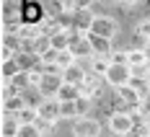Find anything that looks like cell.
Listing matches in <instances>:
<instances>
[{"label":"cell","mask_w":150,"mask_h":137,"mask_svg":"<svg viewBox=\"0 0 150 137\" xmlns=\"http://www.w3.org/2000/svg\"><path fill=\"white\" fill-rule=\"evenodd\" d=\"M83 93H80V88L78 85H70V83H65L62 85V91H60V96H57V101H78Z\"/></svg>","instance_id":"cell-17"},{"label":"cell","mask_w":150,"mask_h":137,"mask_svg":"<svg viewBox=\"0 0 150 137\" xmlns=\"http://www.w3.org/2000/svg\"><path fill=\"white\" fill-rule=\"evenodd\" d=\"M70 52L75 54V60H83V57L93 60V57H96V54H93V47H91V42H88V34H78V31H73Z\"/></svg>","instance_id":"cell-7"},{"label":"cell","mask_w":150,"mask_h":137,"mask_svg":"<svg viewBox=\"0 0 150 137\" xmlns=\"http://www.w3.org/2000/svg\"><path fill=\"white\" fill-rule=\"evenodd\" d=\"M62 85H65L62 75H49V73H44L42 83H39L36 88H39V93H42V98H57L60 91H62Z\"/></svg>","instance_id":"cell-4"},{"label":"cell","mask_w":150,"mask_h":137,"mask_svg":"<svg viewBox=\"0 0 150 137\" xmlns=\"http://www.w3.org/2000/svg\"><path fill=\"white\" fill-rule=\"evenodd\" d=\"M16 11H18V5H16V3H5V5H3V16H5V18H16Z\"/></svg>","instance_id":"cell-24"},{"label":"cell","mask_w":150,"mask_h":137,"mask_svg":"<svg viewBox=\"0 0 150 137\" xmlns=\"http://www.w3.org/2000/svg\"><path fill=\"white\" fill-rule=\"evenodd\" d=\"M109 67H111V60L109 57H93L91 60V70H93V75H98V78H106Z\"/></svg>","instance_id":"cell-16"},{"label":"cell","mask_w":150,"mask_h":137,"mask_svg":"<svg viewBox=\"0 0 150 137\" xmlns=\"http://www.w3.org/2000/svg\"><path fill=\"white\" fill-rule=\"evenodd\" d=\"M16 137H44V135H42V129L36 124H21V129H18Z\"/></svg>","instance_id":"cell-21"},{"label":"cell","mask_w":150,"mask_h":137,"mask_svg":"<svg viewBox=\"0 0 150 137\" xmlns=\"http://www.w3.org/2000/svg\"><path fill=\"white\" fill-rule=\"evenodd\" d=\"M31 52L44 62L47 54H49V52H54V49H52V39H49V34H42L39 39H34V42H31Z\"/></svg>","instance_id":"cell-12"},{"label":"cell","mask_w":150,"mask_h":137,"mask_svg":"<svg viewBox=\"0 0 150 137\" xmlns=\"http://www.w3.org/2000/svg\"><path fill=\"white\" fill-rule=\"evenodd\" d=\"M109 129H111L114 135H119V137H127L132 129H135V119H132V114H129V111H117V114H111V119H109Z\"/></svg>","instance_id":"cell-3"},{"label":"cell","mask_w":150,"mask_h":137,"mask_svg":"<svg viewBox=\"0 0 150 137\" xmlns=\"http://www.w3.org/2000/svg\"><path fill=\"white\" fill-rule=\"evenodd\" d=\"M73 135L75 137H98L101 135V124L91 117H80L73 122Z\"/></svg>","instance_id":"cell-6"},{"label":"cell","mask_w":150,"mask_h":137,"mask_svg":"<svg viewBox=\"0 0 150 137\" xmlns=\"http://www.w3.org/2000/svg\"><path fill=\"white\" fill-rule=\"evenodd\" d=\"M75 106H78V119H80V117H86V111H88V106H91V98L80 96V98L75 101Z\"/></svg>","instance_id":"cell-23"},{"label":"cell","mask_w":150,"mask_h":137,"mask_svg":"<svg viewBox=\"0 0 150 137\" xmlns=\"http://www.w3.org/2000/svg\"><path fill=\"white\" fill-rule=\"evenodd\" d=\"M127 65H129L132 70H142V67H150L148 57H145V52H142V47H140V49H127Z\"/></svg>","instance_id":"cell-14"},{"label":"cell","mask_w":150,"mask_h":137,"mask_svg":"<svg viewBox=\"0 0 150 137\" xmlns=\"http://www.w3.org/2000/svg\"><path fill=\"white\" fill-rule=\"evenodd\" d=\"M117 96H119L122 104H127V106H132V109H140V104H142V96H140L132 85H122V88H117Z\"/></svg>","instance_id":"cell-10"},{"label":"cell","mask_w":150,"mask_h":137,"mask_svg":"<svg viewBox=\"0 0 150 137\" xmlns=\"http://www.w3.org/2000/svg\"><path fill=\"white\" fill-rule=\"evenodd\" d=\"M39 119H44V122L54 124L62 119V109H60V101L57 98H42L39 101Z\"/></svg>","instance_id":"cell-5"},{"label":"cell","mask_w":150,"mask_h":137,"mask_svg":"<svg viewBox=\"0 0 150 137\" xmlns=\"http://www.w3.org/2000/svg\"><path fill=\"white\" fill-rule=\"evenodd\" d=\"M60 109H62V119H78L75 101H60Z\"/></svg>","instance_id":"cell-20"},{"label":"cell","mask_w":150,"mask_h":137,"mask_svg":"<svg viewBox=\"0 0 150 137\" xmlns=\"http://www.w3.org/2000/svg\"><path fill=\"white\" fill-rule=\"evenodd\" d=\"M104 80L111 88L129 85V80H132V67H129V65H114V62H111V67H109V73H106Z\"/></svg>","instance_id":"cell-2"},{"label":"cell","mask_w":150,"mask_h":137,"mask_svg":"<svg viewBox=\"0 0 150 137\" xmlns=\"http://www.w3.org/2000/svg\"><path fill=\"white\" fill-rule=\"evenodd\" d=\"M49 39H52V49H54V54H60V52H67L70 44H73V31L70 29H54L49 34Z\"/></svg>","instance_id":"cell-8"},{"label":"cell","mask_w":150,"mask_h":137,"mask_svg":"<svg viewBox=\"0 0 150 137\" xmlns=\"http://www.w3.org/2000/svg\"><path fill=\"white\" fill-rule=\"evenodd\" d=\"M88 42H91V47H93V54H96V57H111V54H114L111 39H101V36L88 34Z\"/></svg>","instance_id":"cell-11"},{"label":"cell","mask_w":150,"mask_h":137,"mask_svg":"<svg viewBox=\"0 0 150 137\" xmlns=\"http://www.w3.org/2000/svg\"><path fill=\"white\" fill-rule=\"evenodd\" d=\"M140 111L150 117V96H145V98H142V104H140Z\"/></svg>","instance_id":"cell-25"},{"label":"cell","mask_w":150,"mask_h":137,"mask_svg":"<svg viewBox=\"0 0 150 137\" xmlns=\"http://www.w3.org/2000/svg\"><path fill=\"white\" fill-rule=\"evenodd\" d=\"M142 52H145V57H148V62H150V42H148V44H142Z\"/></svg>","instance_id":"cell-26"},{"label":"cell","mask_w":150,"mask_h":137,"mask_svg":"<svg viewBox=\"0 0 150 137\" xmlns=\"http://www.w3.org/2000/svg\"><path fill=\"white\" fill-rule=\"evenodd\" d=\"M73 18H75V31H78V34H88V31H91V23H93V18H96V16L83 5Z\"/></svg>","instance_id":"cell-13"},{"label":"cell","mask_w":150,"mask_h":137,"mask_svg":"<svg viewBox=\"0 0 150 137\" xmlns=\"http://www.w3.org/2000/svg\"><path fill=\"white\" fill-rule=\"evenodd\" d=\"M23 106H26V101H23L21 96H11V98H3V111H5V117H18Z\"/></svg>","instance_id":"cell-15"},{"label":"cell","mask_w":150,"mask_h":137,"mask_svg":"<svg viewBox=\"0 0 150 137\" xmlns=\"http://www.w3.org/2000/svg\"><path fill=\"white\" fill-rule=\"evenodd\" d=\"M18 129H21L18 117H5V119H3V137H16Z\"/></svg>","instance_id":"cell-18"},{"label":"cell","mask_w":150,"mask_h":137,"mask_svg":"<svg viewBox=\"0 0 150 137\" xmlns=\"http://www.w3.org/2000/svg\"><path fill=\"white\" fill-rule=\"evenodd\" d=\"M117 31H119V26H117V21H114L111 16H96L93 23H91V31H88V34L101 36V39H114Z\"/></svg>","instance_id":"cell-1"},{"label":"cell","mask_w":150,"mask_h":137,"mask_svg":"<svg viewBox=\"0 0 150 137\" xmlns=\"http://www.w3.org/2000/svg\"><path fill=\"white\" fill-rule=\"evenodd\" d=\"M137 36L148 44L150 42V21H142V23H137Z\"/></svg>","instance_id":"cell-22"},{"label":"cell","mask_w":150,"mask_h":137,"mask_svg":"<svg viewBox=\"0 0 150 137\" xmlns=\"http://www.w3.org/2000/svg\"><path fill=\"white\" fill-rule=\"evenodd\" d=\"M54 62H57V65H60L62 70H67V67H70V65H75V54L73 52H70V49H67V52H60V54H54Z\"/></svg>","instance_id":"cell-19"},{"label":"cell","mask_w":150,"mask_h":137,"mask_svg":"<svg viewBox=\"0 0 150 137\" xmlns=\"http://www.w3.org/2000/svg\"><path fill=\"white\" fill-rule=\"evenodd\" d=\"M62 80L65 83H70V85H78V88H83V83H86V67L83 65H70L67 70H62Z\"/></svg>","instance_id":"cell-9"}]
</instances>
